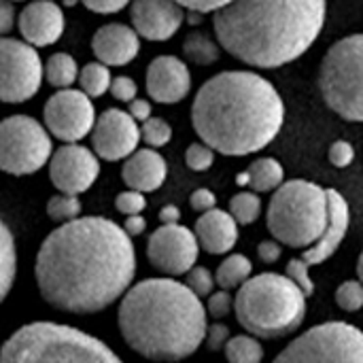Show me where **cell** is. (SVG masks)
Wrapping results in <instances>:
<instances>
[{"label": "cell", "mask_w": 363, "mask_h": 363, "mask_svg": "<svg viewBox=\"0 0 363 363\" xmlns=\"http://www.w3.org/2000/svg\"><path fill=\"white\" fill-rule=\"evenodd\" d=\"M34 274L47 304L72 315H94L130 291L136 277L134 245L115 221L79 217L43 240Z\"/></svg>", "instance_id": "6da1fadb"}, {"label": "cell", "mask_w": 363, "mask_h": 363, "mask_svg": "<svg viewBox=\"0 0 363 363\" xmlns=\"http://www.w3.org/2000/svg\"><path fill=\"white\" fill-rule=\"evenodd\" d=\"M285 104L279 89L253 70H225L196 94L191 123L196 134L221 155H251L281 132Z\"/></svg>", "instance_id": "7a4b0ae2"}, {"label": "cell", "mask_w": 363, "mask_h": 363, "mask_svg": "<svg viewBox=\"0 0 363 363\" xmlns=\"http://www.w3.org/2000/svg\"><path fill=\"white\" fill-rule=\"evenodd\" d=\"M325 17L328 0H234L213 15V28L236 60L281 68L315 45Z\"/></svg>", "instance_id": "3957f363"}, {"label": "cell", "mask_w": 363, "mask_h": 363, "mask_svg": "<svg viewBox=\"0 0 363 363\" xmlns=\"http://www.w3.org/2000/svg\"><path fill=\"white\" fill-rule=\"evenodd\" d=\"M202 298L174 279H147L121 298L117 323L130 349L151 362H181L206 340Z\"/></svg>", "instance_id": "277c9868"}, {"label": "cell", "mask_w": 363, "mask_h": 363, "mask_svg": "<svg viewBox=\"0 0 363 363\" xmlns=\"http://www.w3.org/2000/svg\"><path fill=\"white\" fill-rule=\"evenodd\" d=\"M234 313L251 336L281 338L302 325L306 296L287 274L262 272L238 289Z\"/></svg>", "instance_id": "5b68a950"}, {"label": "cell", "mask_w": 363, "mask_h": 363, "mask_svg": "<svg viewBox=\"0 0 363 363\" xmlns=\"http://www.w3.org/2000/svg\"><path fill=\"white\" fill-rule=\"evenodd\" d=\"M0 363H123L102 340L62 323L19 328L2 347Z\"/></svg>", "instance_id": "8992f818"}, {"label": "cell", "mask_w": 363, "mask_h": 363, "mask_svg": "<svg viewBox=\"0 0 363 363\" xmlns=\"http://www.w3.org/2000/svg\"><path fill=\"white\" fill-rule=\"evenodd\" d=\"M330 223L328 189L294 179L283 183L268 204V230L274 240L291 249H311Z\"/></svg>", "instance_id": "52a82bcc"}, {"label": "cell", "mask_w": 363, "mask_h": 363, "mask_svg": "<svg viewBox=\"0 0 363 363\" xmlns=\"http://www.w3.org/2000/svg\"><path fill=\"white\" fill-rule=\"evenodd\" d=\"M319 91L347 121H363V34L334 43L321 60Z\"/></svg>", "instance_id": "ba28073f"}, {"label": "cell", "mask_w": 363, "mask_h": 363, "mask_svg": "<svg viewBox=\"0 0 363 363\" xmlns=\"http://www.w3.org/2000/svg\"><path fill=\"white\" fill-rule=\"evenodd\" d=\"M272 363H363V332L345 321H328L300 334Z\"/></svg>", "instance_id": "9c48e42d"}, {"label": "cell", "mask_w": 363, "mask_h": 363, "mask_svg": "<svg viewBox=\"0 0 363 363\" xmlns=\"http://www.w3.org/2000/svg\"><path fill=\"white\" fill-rule=\"evenodd\" d=\"M51 132L34 117L11 115L0 125V166L6 174L26 177L53 157Z\"/></svg>", "instance_id": "30bf717a"}, {"label": "cell", "mask_w": 363, "mask_h": 363, "mask_svg": "<svg viewBox=\"0 0 363 363\" xmlns=\"http://www.w3.org/2000/svg\"><path fill=\"white\" fill-rule=\"evenodd\" d=\"M45 66L38 51L26 40L2 36L0 40V96L6 104L34 98L40 89Z\"/></svg>", "instance_id": "8fae6325"}, {"label": "cell", "mask_w": 363, "mask_h": 363, "mask_svg": "<svg viewBox=\"0 0 363 363\" xmlns=\"http://www.w3.org/2000/svg\"><path fill=\"white\" fill-rule=\"evenodd\" d=\"M45 128L62 143L72 145L94 132L98 121L91 98L83 89H57L43 108Z\"/></svg>", "instance_id": "7c38bea8"}, {"label": "cell", "mask_w": 363, "mask_h": 363, "mask_svg": "<svg viewBox=\"0 0 363 363\" xmlns=\"http://www.w3.org/2000/svg\"><path fill=\"white\" fill-rule=\"evenodd\" d=\"M198 253L200 242L196 232L187 230L181 223L157 228L147 242V257L151 266L170 277L187 274L196 266Z\"/></svg>", "instance_id": "4fadbf2b"}, {"label": "cell", "mask_w": 363, "mask_h": 363, "mask_svg": "<svg viewBox=\"0 0 363 363\" xmlns=\"http://www.w3.org/2000/svg\"><path fill=\"white\" fill-rule=\"evenodd\" d=\"M143 140V132L138 121L130 115V111L106 108L91 132V147L98 157L106 162L128 160L138 151V143Z\"/></svg>", "instance_id": "5bb4252c"}, {"label": "cell", "mask_w": 363, "mask_h": 363, "mask_svg": "<svg viewBox=\"0 0 363 363\" xmlns=\"http://www.w3.org/2000/svg\"><path fill=\"white\" fill-rule=\"evenodd\" d=\"M100 174V162L96 151L83 145H64L53 151L49 162V179L60 194L79 196L87 191Z\"/></svg>", "instance_id": "9a60e30c"}, {"label": "cell", "mask_w": 363, "mask_h": 363, "mask_svg": "<svg viewBox=\"0 0 363 363\" xmlns=\"http://www.w3.org/2000/svg\"><path fill=\"white\" fill-rule=\"evenodd\" d=\"M130 19L132 28L143 38L162 43L181 30L185 9L177 0H132Z\"/></svg>", "instance_id": "2e32d148"}, {"label": "cell", "mask_w": 363, "mask_h": 363, "mask_svg": "<svg viewBox=\"0 0 363 363\" xmlns=\"http://www.w3.org/2000/svg\"><path fill=\"white\" fill-rule=\"evenodd\" d=\"M147 94L160 104H177L191 89L189 66L177 55H160L147 68Z\"/></svg>", "instance_id": "e0dca14e"}, {"label": "cell", "mask_w": 363, "mask_h": 363, "mask_svg": "<svg viewBox=\"0 0 363 363\" xmlns=\"http://www.w3.org/2000/svg\"><path fill=\"white\" fill-rule=\"evenodd\" d=\"M17 26L28 45L49 47L64 34V11L51 0H32L21 9Z\"/></svg>", "instance_id": "ac0fdd59"}, {"label": "cell", "mask_w": 363, "mask_h": 363, "mask_svg": "<svg viewBox=\"0 0 363 363\" xmlns=\"http://www.w3.org/2000/svg\"><path fill=\"white\" fill-rule=\"evenodd\" d=\"M140 34L125 23H106L96 30L91 49L98 62L106 66H125L140 51Z\"/></svg>", "instance_id": "d6986e66"}, {"label": "cell", "mask_w": 363, "mask_h": 363, "mask_svg": "<svg viewBox=\"0 0 363 363\" xmlns=\"http://www.w3.org/2000/svg\"><path fill=\"white\" fill-rule=\"evenodd\" d=\"M328 200H330V223H328V230L319 238V242L313 245L311 249H306L304 255H302V259L308 266H317V264L328 262L338 251V247L342 245V240H345V236L349 232L351 211H349V204H347L345 196L340 191H336V189H328Z\"/></svg>", "instance_id": "ffe728a7"}, {"label": "cell", "mask_w": 363, "mask_h": 363, "mask_svg": "<svg viewBox=\"0 0 363 363\" xmlns=\"http://www.w3.org/2000/svg\"><path fill=\"white\" fill-rule=\"evenodd\" d=\"M238 221L230 211L213 208L208 213H202L196 221V236L200 247L211 255H223L230 253L238 242Z\"/></svg>", "instance_id": "44dd1931"}, {"label": "cell", "mask_w": 363, "mask_h": 363, "mask_svg": "<svg viewBox=\"0 0 363 363\" xmlns=\"http://www.w3.org/2000/svg\"><path fill=\"white\" fill-rule=\"evenodd\" d=\"M166 174H168L166 160L151 147L138 149L134 155H130L121 170L123 183L130 189H136L143 194L160 189L166 181Z\"/></svg>", "instance_id": "7402d4cb"}, {"label": "cell", "mask_w": 363, "mask_h": 363, "mask_svg": "<svg viewBox=\"0 0 363 363\" xmlns=\"http://www.w3.org/2000/svg\"><path fill=\"white\" fill-rule=\"evenodd\" d=\"M236 183L251 187L255 194L277 191L285 183V170L274 157H262L255 160L242 174H238Z\"/></svg>", "instance_id": "603a6c76"}, {"label": "cell", "mask_w": 363, "mask_h": 363, "mask_svg": "<svg viewBox=\"0 0 363 363\" xmlns=\"http://www.w3.org/2000/svg\"><path fill=\"white\" fill-rule=\"evenodd\" d=\"M253 274V264L247 255H240V253H234L230 257H225L221 262V266L217 268V285L219 289H240Z\"/></svg>", "instance_id": "cb8c5ba5"}, {"label": "cell", "mask_w": 363, "mask_h": 363, "mask_svg": "<svg viewBox=\"0 0 363 363\" xmlns=\"http://www.w3.org/2000/svg\"><path fill=\"white\" fill-rule=\"evenodd\" d=\"M79 74H81V70H79L74 57L68 53H62V51L53 53L45 62V79L55 89H70L79 81Z\"/></svg>", "instance_id": "d4e9b609"}, {"label": "cell", "mask_w": 363, "mask_h": 363, "mask_svg": "<svg viewBox=\"0 0 363 363\" xmlns=\"http://www.w3.org/2000/svg\"><path fill=\"white\" fill-rule=\"evenodd\" d=\"M221 45H217L213 38H208L202 32H191L183 40V55L198 66H208L219 60Z\"/></svg>", "instance_id": "484cf974"}, {"label": "cell", "mask_w": 363, "mask_h": 363, "mask_svg": "<svg viewBox=\"0 0 363 363\" xmlns=\"http://www.w3.org/2000/svg\"><path fill=\"white\" fill-rule=\"evenodd\" d=\"M79 85L81 89L89 96V98H100L106 91H111L113 85V77L106 64L102 62H89L81 68L79 74Z\"/></svg>", "instance_id": "4316f807"}, {"label": "cell", "mask_w": 363, "mask_h": 363, "mask_svg": "<svg viewBox=\"0 0 363 363\" xmlns=\"http://www.w3.org/2000/svg\"><path fill=\"white\" fill-rule=\"evenodd\" d=\"M225 351V359L228 363H262L264 362V347L259 345V340L251 334H242V336H234Z\"/></svg>", "instance_id": "83f0119b"}, {"label": "cell", "mask_w": 363, "mask_h": 363, "mask_svg": "<svg viewBox=\"0 0 363 363\" xmlns=\"http://www.w3.org/2000/svg\"><path fill=\"white\" fill-rule=\"evenodd\" d=\"M0 234H2V300H4L17 274V251H15L13 234L6 223L0 225Z\"/></svg>", "instance_id": "f1b7e54d"}, {"label": "cell", "mask_w": 363, "mask_h": 363, "mask_svg": "<svg viewBox=\"0 0 363 363\" xmlns=\"http://www.w3.org/2000/svg\"><path fill=\"white\" fill-rule=\"evenodd\" d=\"M230 213L240 225H249L259 217L262 200L255 191H240L230 200Z\"/></svg>", "instance_id": "f546056e"}, {"label": "cell", "mask_w": 363, "mask_h": 363, "mask_svg": "<svg viewBox=\"0 0 363 363\" xmlns=\"http://www.w3.org/2000/svg\"><path fill=\"white\" fill-rule=\"evenodd\" d=\"M47 215L53 221L68 223L79 219L81 215V200L79 196H68V194H57L47 202Z\"/></svg>", "instance_id": "4dcf8cb0"}, {"label": "cell", "mask_w": 363, "mask_h": 363, "mask_svg": "<svg viewBox=\"0 0 363 363\" xmlns=\"http://www.w3.org/2000/svg\"><path fill=\"white\" fill-rule=\"evenodd\" d=\"M140 132H143V143L151 149H157V147H164L170 143L172 138V128L168 121L160 119V117H151L147 119L143 125H140Z\"/></svg>", "instance_id": "1f68e13d"}, {"label": "cell", "mask_w": 363, "mask_h": 363, "mask_svg": "<svg viewBox=\"0 0 363 363\" xmlns=\"http://www.w3.org/2000/svg\"><path fill=\"white\" fill-rule=\"evenodd\" d=\"M336 304L347 313H357L363 308V283L347 281L336 289Z\"/></svg>", "instance_id": "d6a6232c"}, {"label": "cell", "mask_w": 363, "mask_h": 363, "mask_svg": "<svg viewBox=\"0 0 363 363\" xmlns=\"http://www.w3.org/2000/svg\"><path fill=\"white\" fill-rule=\"evenodd\" d=\"M185 164L194 172H204L215 164V149L208 147L206 143H194L185 151Z\"/></svg>", "instance_id": "836d02e7"}, {"label": "cell", "mask_w": 363, "mask_h": 363, "mask_svg": "<svg viewBox=\"0 0 363 363\" xmlns=\"http://www.w3.org/2000/svg\"><path fill=\"white\" fill-rule=\"evenodd\" d=\"M187 281H185V285L198 296V298H208V296H213L215 291V283H217V279L206 270V268H202V266H194L187 274Z\"/></svg>", "instance_id": "e575fe53"}, {"label": "cell", "mask_w": 363, "mask_h": 363, "mask_svg": "<svg viewBox=\"0 0 363 363\" xmlns=\"http://www.w3.org/2000/svg\"><path fill=\"white\" fill-rule=\"evenodd\" d=\"M285 274L300 287V291L308 298L315 294V283L308 274V264L300 257V259H291L285 268Z\"/></svg>", "instance_id": "d590c367"}, {"label": "cell", "mask_w": 363, "mask_h": 363, "mask_svg": "<svg viewBox=\"0 0 363 363\" xmlns=\"http://www.w3.org/2000/svg\"><path fill=\"white\" fill-rule=\"evenodd\" d=\"M147 206V200L143 196V191H136V189H128V191H121L117 198H115V208L125 215V217H132V215H140Z\"/></svg>", "instance_id": "8d00e7d4"}, {"label": "cell", "mask_w": 363, "mask_h": 363, "mask_svg": "<svg viewBox=\"0 0 363 363\" xmlns=\"http://www.w3.org/2000/svg\"><path fill=\"white\" fill-rule=\"evenodd\" d=\"M234 304H236V298H232L230 291H225V289H219V291H215L213 296L206 298V311L215 319L228 317L232 313Z\"/></svg>", "instance_id": "74e56055"}, {"label": "cell", "mask_w": 363, "mask_h": 363, "mask_svg": "<svg viewBox=\"0 0 363 363\" xmlns=\"http://www.w3.org/2000/svg\"><path fill=\"white\" fill-rule=\"evenodd\" d=\"M355 160V149L351 143L347 140H336L332 147H330V162L336 166V168H347L351 166Z\"/></svg>", "instance_id": "f35d334b"}, {"label": "cell", "mask_w": 363, "mask_h": 363, "mask_svg": "<svg viewBox=\"0 0 363 363\" xmlns=\"http://www.w3.org/2000/svg\"><path fill=\"white\" fill-rule=\"evenodd\" d=\"M111 94H113L115 100H121V102L130 104L132 100H136V94H138L136 81L130 79V77H117V79H113Z\"/></svg>", "instance_id": "ab89813d"}, {"label": "cell", "mask_w": 363, "mask_h": 363, "mask_svg": "<svg viewBox=\"0 0 363 363\" xmlns=\"http://www.w3.org/2000/svg\"><path fill=\"white\" fill-rule=\"evenodd\" d=\"M230 340H232V338H230V328H228V325H223V323H213V325H208L206 347H208L211 351H221V349H225Z\"/></svg>", "instance_id": "60d3db41"}, {"label": "cell", "mask_w": 363, "mask_h": 363, "mask_svg": "<svg viewBox=\"0 0 363 363\" xmlns=\"http://www.w3.org/2000/svg\"><path fill=\"white\" fill-rule=\"evenodd\" d=\"M177 2L191 13H217L234 0H177Z\"/></svg>", "instance_id": "b9f144b4"}, {"label": "cell", "mask_w": 363, "mask_h": 363, "mask_svg": "<svg viewBox=\"0 0 363 363\" xmlns=\"http://www.w3.org/2000/svg\"><path fill=\"white\" fill-rule=\"evenodd\" d=\"M85 4V9L100 13V15H111V13H119L121 9H125L128 4H132V0H81Z\"/></svg>", "instance_id": "7bdbcfd3"}, {"label": "cell", "mask_w": 363, "mask_h": 363, "mask_svg": "<svg viewBox=\"0 0 363 363\" xmlns=\"http://www.w3.org/2000/svg\"><path fill=\"white\" fill-rule=\"evenodd\" d=\"M189 204L198 213H208L217 206V198L211 189H196L189 198Z\"/></svg>", "instance_id": "ee69618b"}, {"label": "cell", "mask_w": 363, "mask_h": 363, "mask_svg": "<svg viewBox=\"0 0 363 363\" xmlns=\"http://www.w3.org/2000/svg\"><path fill=\"white\" fill-rule=\"evenodd\" d=\"M257 255H259V259L264 262V264H274V262H279L281 259V255H283V249H281V242L279 240H264V242H259V249H257Z\"/></svg>", "instance_id": "f6af8a7d"}, {"label": "cell", "mask_w": 363, "mask_h": 363, "mask_svg": "<svg viewBox=\"0 0 363 363\" xmlns=\"http://www.w3.org/2000/svg\"><path fill=\"white\" fill-rule=\"evenodd\" d=\"M15 26V9H13V0H2L0 2V32L2 36H9V32Z\"/></svg>", "instance_id": "bcb514c9"}, {"label": "cell", "mask_w": 363, "mask_h": 363, "mask_svg": "<svg viewBox=\"0 0 363 363\" xmlns=\"http://www.w3.org/2000/svg\"><path fill=\"white\" fill-rule=\"evenodd\" d=\"M151 102L149 100H143V98H136V100H132L130 102V115L136 119V121H140V123H145L147 119H151Z\"/></svg>", "instance_id": "7dc6e473"}, {"label": "cell", "mask_w": 363, "mask_h": 363, "mask_svg": "<svg viewBox=\"0 0 363 363\" xmlns=\"http://www.w3.org/2000/svg\"><path fill=\"white\" fill-rule=\"evenodd\" d=\"M145 228H147V221H145L143 215H132V217H128L125 223H123V230H125L130 236H140V234L145 232Z\"/></svg>", "instance_id": "c3c4849f"}, {"label": "cell", "mask_w": 363, "mask_h": 363, "mask_svg": "<svg viewBox=\"0 0 363 363\" xmlns=\"http://www.w3.org/2000/svg\"><path fill=\"white\" fill-rule=\"evenodd\" d=\"M181 219V211L174 206V204H168L160 211V221L162 225H172V223H179Z\"/></svg>", "instance_id": "681fc988"}, {"label": "cell", "mask_w": 363, "mask_h": 363, "mask_svg": "<svg viewBox=\"0 0 363 363\" xmlns=\"http://www.w3.org/2000/svg\"><path fill=\"white\" fill-rule=\"evenodd\" d=\"M357 277H359V281L363 283V251L362 255H359V262H357Z\"/></svg>", "instance_id": "f907efd6"}, {"label": "cell", "mask_w": 363, "mask_h": 363, "mask_svg": "<svg viewBox=\"0 0 363 363\" xmlns=\"http://www.w3.org/2000/svg\"><path fill=\"white\" fill-rule=\"evenodd\" d=\"M77 2H81V0H64V4H68V6H72V4H77Z\"/></svg>", "instance_id": "816d5d0a"}]
</instances>
